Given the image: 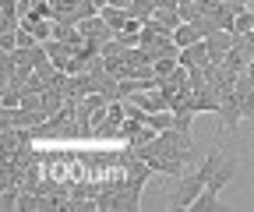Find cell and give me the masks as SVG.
Wrapping results in <instances>:
<instances>
[{
    "instance_id": "6da1fadb",
    "label": "cell",
    "mask_w": 254,
    "mask_h": 212,
    "mask_svg": "<svg viewBox=\"0 0 254 212\" xmlns=\"http://www.w3.org/2000/svg\"><path fill=\"white\" fill-rule=\"evenodd\" d=\"M205 184H208V177H205L201 170L184 173V177H180V184L170 191V212H187L190 205H194V198L205 191Z\"/></svg>"
},
{
    "instance_id": "7a4b0ae2",
    "label": "cell",
    "mask_w": 254,
    "mask_h": 212,
    "mask_svg": "<svg viewBox=\"0 0 254 212\" xmlns=\"http://www.w3.org/2000/svg\"><path fill=\"white\" fill-rule=\"evenodd\" d=\"M219 120H222V128H230V131H237V128H240V120H244V110H240V96H237V88L222 96Z\"/></svg>"
},
{
    "instance_id": "3957f363",
    "label": "cell",
    "mask_w": 254,
    "mask_h": 212,
    "mask_svg": "<svg viewBox=\"0 0 254 212\" xmlns=\"http://www.w3.org/2000/svg\"><path fill=\"white\" fill-rule=\"evenodd\" d=\"M237 170H240V163H237V156H222V163L215 166V173L208 177V184H205V188L219 195V191H222V188H226V184H230V180L237 177Z\"/></svg>"
},
{
    "instance_id": "277c9868",
    "label": "cell",
    "mask_w": 254,
    "mask_h": 212,
    "mask_svg": "<svg viewBox=\"0 0 254 212\" xmlns=\"http://www.w3.org/2000/svg\"><path fill=\"white\" fill-rule=\"evenodd\" d=\"M177 60H180L184 68H205V64H208V43H205V39H198V43L184 46Z\"/></svg>"
},
{
    "instance_id": "5b68a950",
    "label": "cell",
    "mask_w": 254,
    "mask_h": 212,
    "mask_svg": "<svg viewBox=\"0 0 254 212\" xmlns=\"http://www.w3.org/2000/svg\"><path fill=\"white\" fill-rule=\"evenodd\" d=\"M99 14H103V18L110 21V28H113V32H124V25L131 21V14H127V11H120V7H110V4H106V7H103Z\"/></svg>"
},
{
    "instance_id": "8992f818",
    "label": "cell",
    "mask_w": 254,
    "mask_h": 212,
    "mask_svg": "<svg viewBox=\"0 0 254 212\" xmlns=\"http://www.w3.org/2000/svg\"><path fill=\"white\" fill-rule=\"evenodd\" d=\"M198 39H201V32H198V28L190 25V21H184L177 32H173V43H177L180 50H184V46H190V43H198Z\"/></svg>"
},
{
    "instance_id": "52a82bcc",
    "label": "cell",
    "mask_w": 254,
    "mask_h": 212,
    "mask_svg": "<svg viewBox=\"0 0 254 212\" xmlns=\"http://www.w3.org/2000/svg\"><path fill=\"white\" fill-rule=\"evenodd\" d=\"M212 209H219V195L205 188V191H201V195L194 198V205H190L187 212H212Z\"/></svg>"
},
{
    "instance_id": "ba28073f",
    "label": "cell",
    "mask_w": 254,
    "mask_h": 212,
    "mask_svg": "<svg viewBox=\"0 0 254 212\" xmlns=\"http://www.w3.org/2000/svg\"><path fill=\"white\" fill-rule=\"evenodd\" d=\"M127 14H131V18H141V21H148V18L155 14V0H131Z\"/></svg>"
},
{
    "instance_id": "9c48e42d",
    "label": "cell",
    "mask_w": 254,
    "mask_h": 212,
    "mask_svg": "<svg viewBox=\"0 0 254 212\" xmlns=\"http://www.w3.org/2000/svg\"><path fill=\"white\" fill-rule=\"evenodd\" d=\"M233 32H254V11H240V14H237Z\"/></svg>"
},
{
    "instance_id": "30bf717a",
    "label": "cell",
    "mask_w": 254,
    "mask_h": 212,
    "mask_svg": "<svg viewBox=\"0 0 254 212\" xmlns=\"http://www.w3.org/2000/svg\"><path fill=\"white\" fill-rule=\"evenodd\" d=\"M0 205H4V209H18V188H7L4 195H0Z\"/></svg>"
},
{
    "instance_id": "8fae6325",
    "label": "cell",
    "mask_w": 254,
    "mask_h": 212,
    "mask_svg": "<svg viewBox=\"0 0 254 212\" xmlns=\"http://www.w3.org/2000/svg\"><path fill=\"white\" fill-rule=\"evenodd\" d=\"M110 7H120V11H127V7H131V0H110Z\"/></svg>"
},
{
    "instance_id": "7c38bea8",
    "label": "cell",
    "mask_w": 254,
    "mask_h": 212,
    "mask_svg": "<svg viewBox=\"0 0 254 212\" xmlns=\"http://www.w3.org/2000/svg\"><path fill=\"white\" fill-rule=\"evenodd\" d=\"M244 74H247V78H251V85H254V60H251V68H247Z\"/></svg>"
},
{
    "instance_id": "4fadbf2b",
    "label": "cell",
    "mask_w": 254,
    "mask_h": 212,
    "mask_svg": "<svg viewBox=\"0 0 254 212\" xmlns=\"http://www.w3.org/2000/svg\"><path fill=\"white\" fill-rule=\"evenodd\" d=\"M92 4H95V7H99V11H103V7L110 4V0H92Z\"/></svg>"
}]
</instances>
